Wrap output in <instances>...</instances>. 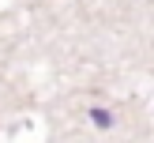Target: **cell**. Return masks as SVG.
<instances>
[{"label": "cell", "mask_w": 154, "mask_h": 143, "mask_svg": "<svg viewBox=\"0 0 154 143\" xmlns=\"http://www.w3.org/2000/svg\"><path fill=\"white\" fill-rule=\"evenodd\" d=\"M94 120H98L102 128H105V124H113V120H109V113H105V109H94Z\"/></svg>", "instance_id": "cell-1"}]
</instances>
